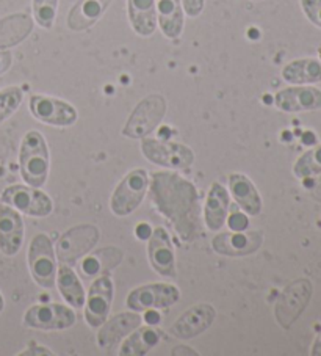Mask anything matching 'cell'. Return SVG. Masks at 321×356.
I'll use <instances>...</instances> for the list:
<instances>
[{
	"label": "cell",
	"instance_id": "cell-11",
	"mask_svg": "<svg viewBox=\"0 0 321 356\" xmlns=\"http://www.w3.org/2000/svg\"><path fill=\"white\" fill-rule=\"evenodd\" d=\"M24 323L35 330H66L76 323V314L63 305H36L26 312Z\"/></svg>",
	"mask_w": 321,
	"mask_h": 356
},
{
	"label": "cell",
	"instance_id": "cell-3",
	"mask_svg": "<svg viewBox=\"0 0 321 356\" xmlns=\"http://www.w3.org/2000/svg\"><path fill=\"white\" fill-rule=\"evenodd\" d=\"M165 113L166 102L163 96H147L135 107L132 115L129 116L122 134L127 135L129 138H143L162 122Z\"/></svg>",
	"mask_w": 321,
	"mask_h": 356
},
{
	"label": "cell",
	"instance_id": "cell-6",
	"mask_svg": "<svg viewBox=\"0 0 321 356\" xmlns=\"http://www.w3.org/2000/svg\"><path fill=\"white\" fill-rule=\"evenodd\" d=\"M147 190V173L145 170H133L120 182L112 196V211L115 216L126 217L143 201Z\"/></svg>",
	"mask_w": 321,
	"mask_h": 356
},
{
	"label": "cell",
	"instance_id": "cell-40",
	"mask_svg": "<svg viewBox=\"0 0 321 356\" xmlns=\"http://www.w3.org/2000/svg\"><path fill=\"white\" fill-rule=\"evenodd\" d=\"M137 232H138V237L143 238V241H145V238H147V237L151 236V234H149V226H147V225H141Z\"/></svg>",
	"mask_w": 321,
	"mask_h": 356
},
{
	"label": "cell",
	"instance_id": "cell-31",
	"mask_svg": "<svg viewBox=\"0 0 321 356\" xmlns=\"http://www.w3.org/2000/svg\"><path fill=\"white\" fill-rule=\"evenodd\" d=\"M57 5L58 0H33V16L38 26L42 29H51L54 26Z\"/></svg>",
	"mask_w": 321,
	"mask_h": 356
},
{
	"label": "cell",
	"instance_id": "cell-15",
	"mask_svg": "<svg viewBox=\"0 0 321 356\" xmlns=\"http://www.w3.org/2000/svg\"><path fill=\"white\" fill-rule=\"evenodd\" d=\"M147 254H149V261L152 268L157 273L172 278L176 276V256L174 250H172L171 238L165 228L158 226L154 229L149 236V247H147Z\"/></svg>",
	"mask_w": 321,
	"mask_h": 356
},
{
	"label": "cell",
	"instance_id": "cell-22",
	"mask_svg": "<svg viewBox=\"0 0 321 356\" xmlns=\"http://www.w3.org/2000/svg\"><path fill=\"white\" fill-rule=\"evenodd\" d=\"M129 19L135 32L151 36L156 30V0H129Z\"/></svg>",
	"mask_w": 321,
	"mask_h": 356
},
{
	"label": "cell",
	"instance_id": "cell-26",
	"mask_svg": "<svg viewBox=\"0 0 321 356\" xmlns=\"http://www.w3.org/2000/svg\"><path fill=\"white\" fill-rule=\"evenodd\" d=\"M283 81L295 85L321 82V63L313 58L295 60L282 70Z\"/></svg>",
	"mask_w": 321,
	"mask_h": 356
},
{
	"label": "cell",
	"instance_id": "cell-29",
	"mask_svg": "<svg viewBox=\"0 0 321 356\" xmlns=\"http://www.w3.org/2000/svg\"><path fill=\"white\" fill-rule=\"evenodd\" d=\"M102 15V5L99 0H82L69 15V27L74 30H83L94 24Z\"/></svg>",
	"mask_w": 321,
	"mask_h": 356
},
{
	"label": "cell",
	"instance_id": "cell-7",
	"mask_svg": "<svg viewBox=\"0 0 321 356\" xmlns=\"http://www.w3.org/2000/svg\"><path fill=\"white\" fill-rule=\"evenodd\" d=\"M143 156L156 165L168 168H188L195 162V154L188 146L146 138L141 143Z\"/></svg>",
	"mask_w": 321,
	"mask_h": 356
},
{
	"label": "cell",
	"instance_id": "cell-27",
	"mask_svg": "<svg viewBox=\"0 0 321 356\" xmlns=\"http://www.w3.org/2000/svg\"><path fill=\"white\" fill-rule=\"evenodd\" d=\"M58 275V291L63 298L72 308H82L85 305V292L82 282L77 278L76 272L67 266H60L57 270Z\"/></svg>",
	"mask_w": 321,
	"mask_h": 356
},
{
	"label": "cell",
	"instance_id": "cell-35",
	"mask_svg": "<svg viewBox=\"0 0 321 356\" xmlns=\"http://www.w3.org/2000/svg\"><path fill=\"white\" fill-rule=\"evenodd\" d=\"M229 226H231V229H233V231H243L246 226H248V218L242 216L240 212L232 213L231 218H229Z\"/></svg>",
	"mask_w": 321,
	"mask_h": 356
},
{
	"label": "cell",
	"instance_id": "cell-13",
	"mask_svg": "<svg viewBox=\"0 0 321 356\" xmlns=\"http://www.w3.org/2000/svg\"><path fill=\"white\" fill-rule=\"evenodd\" d=\"M30 112L36 120L51 126H71L77 121V110L71 104L49 96H32Z\"/></svg>",
	"mask_w": 321,
	"mask_h": 356
},
{
	"label": "cell",
	"instance_id": "cell-16",
	"mask_svg": "<svg viewBox=\"0 0 321 356\" xmlns=\"http://www.w3.org/2000/svg\"><path fill=\"white\" fill-rule=\"evenodd\" d=\"M215 308L210 305H196L177 318L171 327V333L179 339H191L210 328L215 321Z\"/></svg>",
	"mask_w": 321,
	"mask_h": 356
},
{
	"label": "cell",
	"instance_id": "cell-38",
	"mask_svg": "<svg viewBox=\"0 0 321 356\" xmlns=\"http://www.w3.org/2000/svg\"><path fill=\"white\" fill-rule=\"evenodd\" d=\"M172 355H197L196 352H193V350H190V347H176L174 350H172Z\"/></svg>",
	"mask_w": 321,
	"mask_h": 356
},
{
	"label": "cell",
	"instance_id": "cell-24",
	"mask_svg": "<svg viewBox=\"0 0 321 356\" xmlns=\"http://www.w3.org/2000/svg\"><path fill=\"white\" fill-rule=\"evenodd\" d=\"M158 22L166 38H179L183 29V11L181 0H157Z\"/></svg>",
	"mask_w": 321,
	"mask_h": 356
},
{
	"label": "cell",
	"instance_id": "cell-14",
	"mask_svg": "<svg viewBox=\"0 0 321 356\" xmlns=\"http://www.w3.org/2000/svg\"><path fill=\"white\" fill-rule=\"evenodd\" d=\"M262 232L251 231V232H223L213 237L212 247L218 254L240 257L254 253L262 245Z\"/></svg>",
	"mask_w": 321,
	"mask_h": 356
},
{
	"label": "cell",
	"instance_id": "cell-30",
	"mask_svg": "<svg viewBox=\"0 0 321 356\" xmlns=\"http://www.w3.org/2000/svg\"><path fill=\"white\" fill-rule=\"evenodd\" d=\"M293 173L299 179H306V177L321 173V145L308 149L306 154H302L298 159V162L293 167Z\"/></svg>",
	"mask_w": 321,
	"mask_h": 356
},
{
	"label": "cell",
	"instance_id": "cell-37",
	"mask_svg": "<svg viewBox=\"0 0 321 356\" xmlns=\"http://www.w3.org/2000/svg\"><path fill=\"white\" fill-rule=\"evenodd\" d=\"M21 355H24V356H32V355H52V352L51 350H47L46 347H32V348H28V350H26V352H22Z\"/></svg>",
	"mask_w": 321,
	"mask_h": 356
},
{
	"label": "cell",
	"instance_id": "cell-34",
	"mask_svg": "<svg viewBox=\"0 0 321 356\" xmlns=\"http://www.w3.org/2000/svg\"><path fill=\"white\" fill-rule=\"evenodd\" d=\"M185 13L191 17H196L202 13L204 0H182Z\"/></svg>",
	"mask_w": 321,
	"mask_h": 356
},
{
	"label": "cell",
	"instance_id": "cell-41",
	"mask_svg": "<svg viewBox=\"0 0 321 356\" xmlns=\"http://www.w3.org/2000/svg\"><path fill=\"white\" fill-rule=\"evenodd\" d=\"M3 306H5V302H3V297H2V293H0V312L3 311Z\"/></svg>",
	"mask_w": 321,
	"mask_h": 356
},
{
	"label": "cell",
	"instance_id": "cell-23",
	"mask_svg": "<svg viewBox=\"0 0 321 356\" xmlns=\"http://www.w3.org/2000/svg\"><path fill=\"white\" fill-rule=\"evenodd\" d=\"M33 22L27 15H13L0 21V49L19 44L30 35Z\"/></svg>",
	"mask_w": 321,
	"mask_h": 356
},
{
	"label": "cell",
	"instance_id": "cell-25",
	"mask_svg": "<svg viewBox=\"0 0 321 356\" xmlns=\"http://www.w3.org/2000/svg\"><path fill=\"white\" fill-rule=\"evenodd\" d=\"M160 342V333L156 328L143 327V328H135L131 336H127V339L122 342L120 348V355L124 356H141L151 352L152 348H156Z\"/></svg>",
	"mask_w": 321,
	"mask_h": 356
},
{
	"label": "cell",
	"instance_id": "cell-5",
	"mask_svg": "<svg viewBox=\"0 0 321 356\" xmlns=\"http://www.w3.org/2000/svg\"><path fill=\"white\" fill-rule=\"evenodd\" d=\"M312 297V284L308 280H296L288 284L276 303V318L282 328H290L306 309Z\"/></svg>",
	"mask_w": 321,
	"mask_h": 356
},
{
	"label": "cell",
	"instance_id": "cell-33",
	"mask_svg": "<svg viewBox=\"0 0 321 356\" xmlns=\"http://www.w3.org/2000/svg\"><path fill=\"white\" fill-rule=\"evenodd\" d=\"M301 7L308 21L321 29V0H301Z\"/></svg>",
	"mask_w": 321,
	"mask_h": 356
},
{
	"label": "cell",
	"instance_id": "cell-21",
	"mask_svg": "<svg viewBox=\"0 0 321 356\" xmlns=\"http://www.w3.org/2000/svg\"><path fill=\"white\" fill-rule=\"evenodd\" d=\"M229 187L232 196L236 198L238 206L242 207L246 213H249V216H257V213H261L262 198L261 195H258L257 188L254 187V184L251 182V179L240 173H233L229 177Z\"/></svg>",
	"mask_w": 321,
	"mask_h": 356
},
{
	"label": "cell",
	"instance_id": "cell-18",
	"mask_svg": "<svg viewBox=\"0 0 321 356\" xmlns=\"http://www.w3.org/2000/svg\"><path fill=\"white\" fill-rule=\"evenodd\" d=\"M141 321L143 318L137 312H122L110 321H105L97 334L99 347L104 350L116 347L121 339H124L127 334H131L135 328L140 327Z\"/></svg>",
	"mask_w": 321,
	"mask_h": 356
},
{
	"label": "cell",
	"instance_id": "cell-28",
	"mask_svg": "<svg viewBox=\"0 0 321 356\" xmlns=\"http://www.w3.org/2000/svg\"><path fill=\"white\" fill-rule=\"evenodd\" d=\"M122 259V253L115 247L105 248L97 251L90 257H86L82 264V270L86 276H92L97 273H105L108 272L110 268L116 267Z\"/></svg>",
	"mask_w": 321,
	"mask_h": 356
},
{
	"label": "cell",
	"instance_id": "cell-32",
	"mask_svg": "<svg viewBox=\"0 0 321 356\" xmlns=\"http://www.w3.org/2000/svg\"><path fill=\"white\" fill-rule=\"evenodd\" d=\"M22 102V90L10 87L0 91V122L10 118Z\"/></svg>",
	"mask_w": 321,
	"mask_h": 356
},
{
	"label": "cell",
	"instance_id": "cell-36",
	"mask_svg": "<svg viewBox=\"0 0 321 356\" xmlns=\"http://www.w3.org/2000/svg\"><path fill=\"white\" fill-rule=\"evenodd\" d=\"M11 66V54L7 51L0 52V76L5 74Z\"/></svg>",
	"mask_w": 321,
	"mask_h": 356
},
{
	"label": "cell",
	"instance_id": "cell-12",
	"mask_svg": "<svg viewBox=\"0 0 321 356\" xmlns=\"http://www.w3.org/2000/svg\"><path fill=\"white\" fill-rule=\"evenodd\" d=\"M113 302V281L110 276L102 275L92 282L86 298L85 318L90 327L97 328L107 321Z\"/></svg>",
	"mask_w": 321,
	"mask_h": 356
},
{
	"label": "cell",
	"instance_id": "cell-10",
	"mask_svg": "<svg viewBox=\"0 0 321 356\" xmlns=\"http://www.w3.org/2000/svg\"><path fill=\"white\" fill-rule=\"evenodd\" d=\"M99 242V229L91 225L76 226L69 231H66L60 237L57 243V254L58 259L63 264H69L77 261L79 257L85 256L86 253L96 247Z\"/></svg>",
	"mask_w": 321,
	"mask_h": 356
},
{
	"label": "cell",
	"instance_id": "cell-20",
	"mask_svg": "<svg viewBox=\"0 0 321 356\" xmlns=\"http://www.w3.org/2000/svg\"><path fill=\"white\" fill-rule=\"evenodd\" d=\"M227 209H229V193L221 184L215 182L207 195L206 209H204L208 229L218 231L223 228L227 217Z\"/></svg>",
	"mask_w": 321,
	"mask_h": 356
},
{
	"label": "cell",
	"instance_id": "cell-42",
	"mask_svg": "<svg viewBox=\"0 0 321 356\" xmlns=\"http://www.w3.org/2000/svg\"><path fill=\"white\" fill-rule=\"evenodd\" d=\"M320 57H321V51H320Z\"/></svg>",
	"mask_w": 321,
	"mask_h": 356
},
{
	"label": "cell",
	"instance_id": "cell-2",
	"mask_svg": "<svg viewBox=\"0 0 321 356\" xmlns=\"http://www.w3.org/2000/svg\"><path fill=\"white\" fill-rule=\"evenodd\" d=\"M21 176L28 186H44L49 175V149L44 138L38 131L26 134L19 151Z\"/></svg>",
	"mask_w": 321,
	"mask_h": 356
},
{
	"label": "cell",
	"instance_id": "cell-17",
	"mask_svg": "<svg viewBox=\"0 0 321 356\" xmlns=\"http://www.w3.org/2000/svg\"><path fill=\"white\" fill-rule=\"evenodd\" d=\"M24 242V222L19 212L8 204L0 206V251L15 256Z\"/></svg>",
	"mask_w": 321,
	"mask_h": 356
},
{
	"label": "cell",
	"instance_id": "cell-9",
	"mask_svg": "<svg viewBox=\"0 0 321 356\" xmlns=\"http://www.w3.org/2000/svg\"><path fill=\"white\" fill-rule=\"evenodd\" d=\"M177 287L163 282L146 284L138 289H133L127 297V308L132 311H149L157 308H168L179 302Z\"/></svg>",
	"mask_w": 321,
	"mask_h": 356
},
{
	"label": "cell",
	"instance_id": "cell-19",
	"mask_svg": "<svg viewBox=\"0 0 321 356\" xmlns=\"http://www.w3.org/2000/svg\"><path fill=\"white\" fill-rule=\"evenodd\" d=\"M276 106L282 112H311L321 108V91L313 87H292L276 95Z\"/></svg>",
	"mask_w": 321,
	"mask_h": 356
},
{
	"label": "cell",
	"instance_id": "cell-4",
	"mask_svg": "<svg viewBox=\"0 0 321 356\" xmlns=\"http://www.w3.org/2000/svg\"><path fill=\"white\" fill-rule=\"evenodd\" d=\"M28 267L33 280L44 289H51L55 284L57 275V262L52 241L46 234H38L33 237L28 248Z\"/></svg>",
	"mask_w": 321,
	"mask_h": 356
},
{
	"label": "cell",
	"instance_id": "cell-8",
	"mask_svg": "<svg viewBox=\"0 0 321 356\" xmlns=\"http://www.w3.org/2000/svg\"><path fill=\"white\" fill-rule=\"evenodd\" d=\"M2 202L30 217H47L52 212V200L35 187L13 186L2 193Z\"/></svg>",
	"mask_w": 321,
	"mask_h": 356
},
{
	"label": "cell",
	"instance_id": "cell-39",
	"mask_svg": "<svg viewBox=\"0 0 321 356\" xmlns=\"http://www.w3.org/2000/svg\"><path fill=\"white\" fill-rule=\"evenodd\" d=\"M312 355H313V356H321V333L318 334V337H317V339H315V342H313Z\"/></svg>",
	"mask_w": 321,
	"mask_h": 356
},
{
	"label": "cell",
	"instance_id": "cell-1",
	"mask_svg": "<svg viewBox=\"0 0 321 356\" xmlns=\"http://www.w3.org/2000/svg\"><path fill=\"white\" fill-rule=\"evenodd\" d=\"M151 200L182 241H193L199 223V196L193 184L176 173H154Z\"/></svg>",
	"mask_w": 321,
	"mask_h": 356
}]
</instances>
